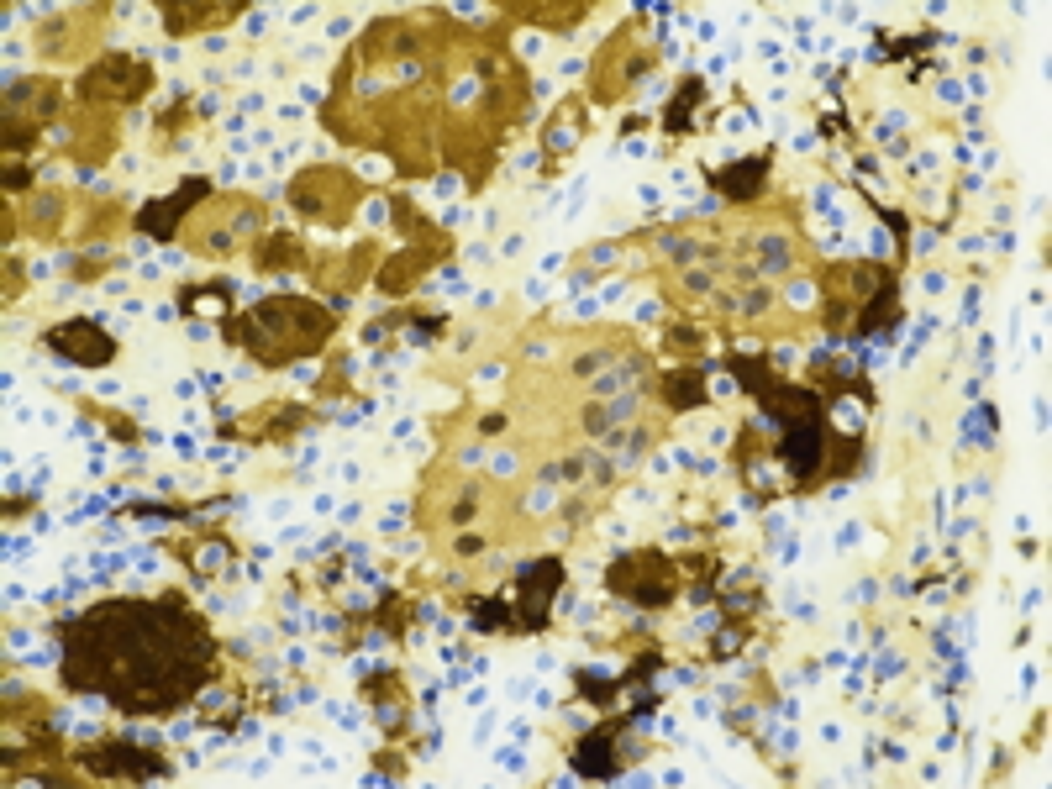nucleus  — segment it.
<instances>
[{
  "mask_svg": "<svg viewBox=\"0 0 1052 789\" xmlns=\"http://www.w3.org/2000/svg\"><path fill=\"white\" fill-rule=\"evenodd\" d=\"M53 342H69V348H74L69 358H79V363H106L116 353V342L100 332L95 321H69V327L53 332Z\"/></svg>",
  "mask_w": 1052,
  "mask_h": 789,
  "instance_id": "nucleus-1",
  "label": "nucleus"
},
{
  "mask_svg": "<svg viewBox=\"0 0 1052 789\" xmlns=\"http://www.w3.org/2000/svg\"><path fill=\"white\" fill-rule=\"evenodd\" d=\"M574 143H579V127H574V121H558V127L548 132V153H574Z\"/></svg>",
  "mask_w": 1052,
  "mask_h": 789,
  "instance_id": "nucleus-2",
  "label": "nucleus"
}]
</instances>
